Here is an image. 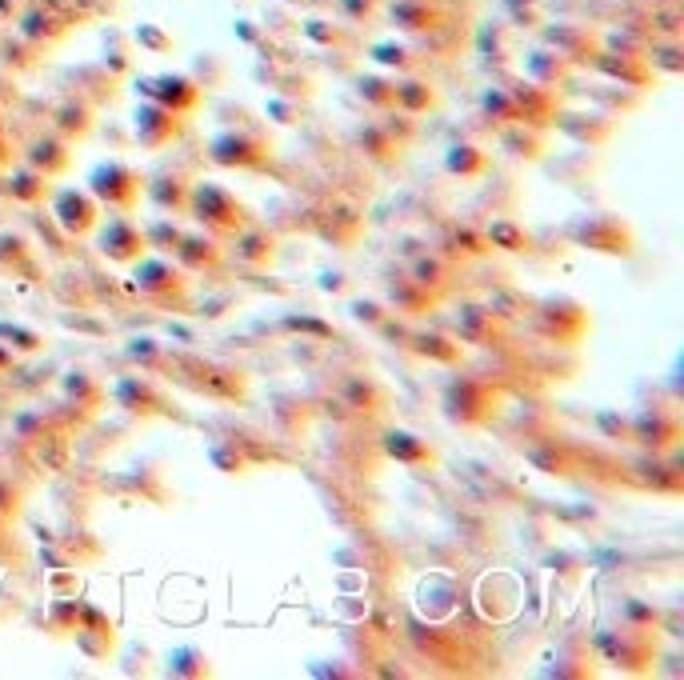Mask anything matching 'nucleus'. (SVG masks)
Listing matches in <instances>:
<instances>
[{
  "mask_svg": "<svg viewBox=\"0 0 684 680\" xmlns=\"http://www.w3.org/2000/svg\"><path fill=\"white\" fill-rule=\"evenodd\" d=\"M405 341H409V348L416 357L433 360V364H448V369H452V364L464 360V345L448 333H409Z\"/></svg>",
  "mask_w": 684,
  "mask_h": 680,
  "instance_id": "31",
  "label": "nucleus"
},
{
  "mask_svg": "<svg viewBox=\"0 0 684 680\" xmlns=\"http://www.w3.org/2000/svg\"><path fill=\"white\" fill-rule=\"evenodd\" d=\"M212 465L221 472H228V477H240V472H249V457L237 448V441L233 445H216L212 448Z\"/></svg>",
  "mask_w": 684,
  "mask_h": 680,
  "instance_id": "48",
  "label": "nucleus"
},
{
  "mask_svg": "<svg viewBox=\"0 0 684 680\" xmlns=\"http://www.w3.org/2000/svg\"><path fill=\"white\" fill-rule=\"evenodd\" d=\"M133 276H128V293L140 297L145 305H157V309H173L188 312L192 309V293H188V272L176 264L173 257H161V252H145L140 260L128 264Z\"/></svg>",
  "mask_w": 684,
  "mask_h": 680,
  "instance_id": "1",
  "label": "nucleus"
},
{
  "mask_svg": "<svg viewBox=\"0 0 684 680\" xmlns=\"http://www.w3.org/2000/svg\"><path fill=\"white\" fill-rule=\"evenodd\" d=\"M25 164L37 169V173H45L49 181H57V176H64L73 169V145L57 133H45L25 149Z\"/></svg>",
  "mask_w": 684,
  "mask_h": 680,
  "instance_id": "23",
  "label": "nucleus"
},
{
  "mask_svg": "<svg viewBox=\"0 0 684 680\" xmlns=\"http://www.w3.org/2000/svg\"><path fill=\"white\" fill-rule=\"evenodd\" d=\"M593 648L605 665L621 668V672H648L657 660V629H636L621 620V629H600L593 636Z\"/></svg>",
  "mask_w": 684,
  "mask_h": 680,
  "instance_id": "4",
  "label": "nucleus"
},
{
  "mask_svg": "<svg viewBox=\"0 0 684 680\" xmlns=\"http://www.w3.org/2000/svg\"><path fill=\"white\" fill-rule=\"evenodd\" d=\"M185 372H192V388L212 400H245L249 393V381L240 369H228V364H209V360H185Z\"/></svg>",
  "mask_w": 684,
  "mask_h": 680,
  "instance_id": "14",
  "label": "nucleus"
},
{
  "mask_svg": "<svg viewBox=\"0 0 684 680\" xmlns=\"http://www.w3.org/2000/svg\"><path fill=\"white\" fill-rule=\"evenodd\" d=\"M552 128H560L569 140L585 145V149H605L617 136V121L605 116V112H560Z\"/></svg>",
  "mask_w": 684,
  "mask_h": 680,
  "instance_id": "19",
  "label": "nucleus"
},
{
  "mask_svg": "<svg viewBox=\"0 0 684 680\" xmlns=\"http://www.w3.org/2000/svg\"><path fill=\"white\" fill-rule=\"evenodd\" d=\"M92 248H97L100 257L109 260V264H133L149 252L145 245V233H140V224L133 221V212H116V217H100L97 228H92Z\"/></svg>",
  "mask_w": 684,
  "mask_h": 680,
  "instance_id": "8",
  "label": "nucleus"
},
{
  "mask_svg": "<svg viewBox=\"0 0 684 680\" xmlns=\"http://www.w3.org/2000/svg\"><path fill=\"white\" fill-rule=\"evenodd\" d=\"M137 88L145 92V100H157V104L181 112V116L197 112V104H200V85H192L188 76H176V73H164V76H152V81H140Z\"/></svg>",
  "mask_w": 684,
  "mask_h": 680,
  "instance_id": "20",
  "label": "nucleus"
},
{
  "mask_svg": "<svg viewBox=\"0 0 684 680\" xmlns=\"http://www.w3.org/2000/svg\"><path fill=\"white\" fill-rule=\"evenodd\" d=\"M13 360H16V353H13V348H9V345H0V372L9 369V364H13Z\"/></svg>",
  "mask_w": 684,
  "mask_h": 680,
  "instance_id": "57",
  "label": "nucleus"
},
{
  "mask_svg": "<svg viewBox=\"0 0 684 680\" xmlns=\"http://www.w3.org/2000/svg\"><path fill=\"white\" fill-rule=\"evenodd\" d=\"M276 233L273 228H264V224H245L237 236H228V252L237 260L240 269H269L276 260Z\"/></svg>",
  "mask_w": 684,
  "mask_h": 680,
  "instance_id": "16",
  "label": "nucleus"
},
{
  "mask_svg": "<svg viewBox=\"0 0 684 680\" xmlns=\"http://www.w3.org/2000/svg\"><path fill=\"white\" fill-rule=\"evenodd\" d=\"M485 240H488V248L509 252V257L533 252V236H528V228H524L521 221H512V217H493V221L485 224Z\"/></svg>",
  "mask_w": 684,
  "mask_h": 680,
  "instance_id": "32",
  "label": "nucleus"
},
{
  "mask_svg": "<svg viewBox=\"0 0 684 680\" xmlns=\"http://www.w3.org/2000/svg\"><path fill=\"white\" fill-rule=\"evenodd\" d=\"M13 157H16V145H13V140H9V133L0 128V173H4L9 164H13Z\"/></svg>",
  "mask_w": 684,
  "mask_h": 680,
  "instance_id": "54",
  "label": "nucleus"
},
{
  "mask_svg": "<svg viewBox=\"0 0 684 680\" xmlns=\"http://www.w3.org/2000/svg\"><path fill=\"white\" fill-rule=\"evenodd\" d=\"M445 173L457 176V181H481L488 173V152L481 145L461 140V145H452L445 152Z\"/></svg>",
  "mask_w": 684,
  "mask_h": 680,
  "instance_id": "34",
  "label": "nucleus"
},
{
  "mask_svg": "<svg viewBox=\"0 0 684 680\" xmlns=\"http://www.w3.org/2000/svg\"><path fill=\"white\" fill-rule=\"evenodd\" d=\"M264 112H269V121L276 124H300V116H304V109H300L297 100H269Z\"/></svg>",
  "mask_w": 684,
  "mask_h": 680,
  "instance_id": "52",
  "label": "nucleus"
},
{
  "mask_svg": "<svg viewBox=\"0 0 684 680\" xmlns=\"http://www.w3.org/2000/svg\"><path fill=\"white\" fill-rule=\"evenodd\" d=\"M169 677H185V680L212 677V660L200 648H173L169 653Z\"/></svg>",
  "mask_w": 684,
  "mask_h": 680,
  "instance_id": "39",
  "label": "nucleus"
},
{
  "mask_svg": "<svg viewBox=\"0 0 684 680\" xmlns=\"http://www.w3.org/2000/svg\"><path fill=\"white\" fill-rule=\"evenodd\" d=\"M629 429H633V441L641 448H648V453H669V448L681 445V412L676 408H645V412H636L633 421H629Z\"/></svg>",
  "mask_w": 684,
  "mask_h": 680,
  "instance_id": "13",
  "label": "nucleus"
},
{
  "mask_svg": "<svg viewBox=\"0 0 684 680\" xmlns=\"http://www.w3.org/2000/svg\"><path fill=\"white\" fill-rule=\"evenodd\" d=\"M185 217H192L204 233L221 236V240L237 236L245 224L257 221L249 205H245L233 188L216 185V181H192V185H188V212Z\"/></svg>",
  "mask_w": 684,
  "mask_h": 680,
  "instance_id": "2",
  "label": "nucleus"
},
{
  "mask_svg": "<svg viewBox=\"0 0 684 680\" xmlns=\"http://www.w3.org/2000/svg\"><path fill=\"white\" fill-rule=\"evenodd\" d=\"M352 317H357L361 324H369V329H381L393 312H388L381 300H352Z\"/></svg>",
  "mask_w": 684,
  "mask_h": 680,
  "instance_id": "51",
  "label": "nucleus"
},
{
  "mask_svg": "<svg viewBox=\"0 0 684 680\" xmlns=\"http://www.w3.org/2000/svg\"><path fill=\"white\" fill-rule=\"evenodd\" d=\"M345 405L364 412V417H381L388 408V388L376 376H369V372H352L345 381Z\"/></svg>",
  "mask_w": 684,
  "mask_h": 680,
  "instance_id": "28",
  "label": "nucleus"
},
{
  "mask_svg": "<svg viewBox=\"0 0 684 680\" xmlns=\"http://www.w3.org/2000/svg\"><path fill=\"white\" fill-rule=\"evenodd\" d=\"M92 121H97V109H92L88 100H64V104L52 109V133L64 136L69 145L85 140V136L92 133Z\"/></svg>",
  "mask_w": 684,
  "mask_h": 680,
  "instance_id": "30",
  "label": "nucleus"
},
{
  "mask_svg": "<svg viewBox=\"0 0 684 680\" xmlns=\"http://www.w3.org/2000/svg\"><path fill=\"white\" fill-rule=\"evenodd\" d=\"M104 217V209L97 205V197L88 193V188H57L52 193V221H57V228H61L64 236H73V240H85L92 228H97V221Z\"/></svg>",
  "mask_w": 684,
  "mask_h": 680,
  "instance_id": "11",
  "label": "nucleus"
},
{
  "mask_svg": "<svg viewBox=\"0 0 684 680\" xmlns=\"http://www.w3.org/2000/svg\"><path fill=\"white\" fill-rule=\"evenodd\" d=\"M33 269V248L25 245V236L0 233V272H28Z\"/></svg>",
  "mask_w": 684,
  "mask_h": 680,
  "instance_id": "40",
  "label": "nucleus"
},
{
  "mask_svg": "<svg viewBox=\"0 0 684 680\" xmlns=\"http://www.w3.org/2000/svg\"><path fill=\"white\" fill-rule=\"evenodd\" d=\"M209 161L216 169H264L273 161V140L261 128H224L209 140Z\"/></svg>",
  "mask_w": 684,
  "mask_h": 680,
  "instance_id": "7",
  "label": "nucleus"
},
{
  "mask_svg": "<svg viewBox=\"0 0 684 680\" xmlns=\"http://www.w3.org/2000/svg\"><path fill=\"white\" fill-rule=\"evenodd\" d=\"M621 620L624 625H636V629H657V608H648L645 601H636V596H629L621 608Z\"/></svg>",
  "mask_w": 684,
  "mask_h": 680,
  "instance_id": "49",
  "label": "nucleus"
},
{
  "mask_svg": "<svg viewBox=\"0 0 684 680\" xmlns=\"http://www.w3.org/2000/svg\"><path fill=\"white\" fill-rule=\"evenodd\" d=\"M185 136V116L173 109H164L157 100H145L133 112V140H137L145 152H161L169 145H176Z\"/></svg>",
  "mask_w": 684,
  "mask_h": 680,
  "instance_id": "10",
  "label": "nucleus"
},
{
  "mask_svg": "<svg viewBox=\"0 0 684 680\" xmlns=\"http://www.w3.org/2000/svg\"><path fill=\"white\" fill-rule=\"evenodd\" d=\"M512 104H517V121L521 124H536V128H552L560 116V97L552 92V88L545 85H512Z\"/></svg>",
  "mask_w": 684,
  "mask_h": 680,
  "instance_id": "18",
  "label": "nucleus"
},
{
  "mask_svg": "<svg viewBox=\"0 0 684 680\" xmlns=\"http://www.w3.org/2000/svg\"><path fill=\"white\" fill-rule=\"evenodd\" d=\"M321 288H324V293H340V288H345V276H340V272H336V276H333V272H324Z\"/></svg>",
  "mask_w": 684,
  "mask_h": 680,
  "instance_id": "56",
  "label": "nucleus"
},
{
  "mask_svg": "<svg viewBox=\"0 0 684 680\" xmlns=\"http://www.w3.org/2000/svg\"><path fill=\"white\" fill-rule=\"evenodd\" d=\"M385 457L409 465V469H428V465H436V448L409 429H393V433H385Z\"/></svg>",
  "mask_w": 684,
  "mask_h": 680,
  "instance_id": "27",
  "label": "nucleus"
},
{
  "mask_svg": "<svg viewBox=\"0 0 684 680\" xmlns=\"http://www.w3.org/2000/svg\"><path fill=\"white\" fill-rule=\"evenodd\" d=\"M488 252V240H485V228H473V224H457L452 228V240H448V257H485Z\"/></svg>",
  "mask_w": 684,
  "mask_h": 680,
  "instance_id": "41",
  "label": "nucleus"
},
{
  "mask_svg": "<svg viewBox=\"0 0 684 680\" xmlns=\"http://www.w3.org/2000/svg\"><path fill=\"white\" fill-rule=\"evenodd\" d=\"M536 329L552 345H576L588 333V309L573 297H548L533 305Z\"/></svg>",
  "mask_w": 684,
  "mask_h": 680,
  "instance_id": "9",
  "label": "nucleus"
},
{
  "mask_svg": "<svg viewBox=\"0 0 684 680\" xmlns=\"http://www.w3.org/2000/svg\"><path fill=\"white\" fill-rule=\"evenodd\" d=\"M436 88L428 85V81H400L397 85V104L393 109L397 112H405V116H421V112H433L436 109Z\"/></svg>",
  "mask_w": 684,
  "mask_h": 680,
  "instance_id": "36",
  "label": "nucleus"
},
{
  "mask_svg": "<svg viewBox=\"0 0 684 680\" xmlns=\"http://www.w3.org/2000/svg\"><path fill=\"white\" fill-rule=\"evenodd\" d=\"M597 69H600V73L617 76V81H624V85H633V88H645L648 85V69L641 61H617V57H600Z\"/></svg>",
  "mask_w": 684,
  "mask_h": 680,
  "instance_id": "46",
  "label": "nucleus"
},
{
  "mask_svg": "<svg viewBox=\"0 0 684 680\" xmlns=\"http://www.w3.org/2000/svg\"><path fill=\"white\" fill-rule=\"evenodd\" d=\"M481 109H485V116L493 124H517V104H512L509 88H488L481 97Z\"/></svg>",
  "mask_w": 684,
  "mask_h": 680,
  "instance_id": "45",
  "label": "nucleus"
},
{
  "mask_svg": "<svg viewBox=\"0 0 684 680\" xmlns=\"http://www.w3.org/2000/svg\"><path fill=\"white\" fill-rule=\"evenodd\" d=\"M409 276H416L424 288H433L436 297L445 300L448 285L457 281V257H448V252H421V257L412 260Z\"/></svg>",
  "mask_w": 684,
  "mask_h": 680,
  "instance_id": "29",
  "label": "nucleus"
},
{
  "mask_svg": "<svg viewBox=\"0 0 684 680\" xmlns=\"http://www.w3.org/2000/svg\"><path fill=\"white\" fill-rule=\"evenodd\" d=\"M137 37H140V40H145V45H149V49H152V52H164V49H169V40H164V37H161V33H157V28H140Z\"/></svg>",
  "mask_w": 684,
  "mask_h": 680,
  "instance_id": "55",
  "label": "nucleus"
},
{
  "mask_svg": "<svg viewBox=\"0 0 684 680\" xmlns=\"http://www.w3.org/2000/svg\"><path fill=\"white\" fill-rule=\"evenodd\" d=\"M445 417L461 429H476L488 424L500 408V384H493L488 376H452L445 384Z\"/></svg>",
  "mask_w": 684,
  "mask_h": 680,
  "instance_id": "3",
  "label": "nucleus"
},
{
  "mask_svg": "<svg viewBox=\"0 0 684 680\" xmlns=\"http://www.w3.org/2000/svg\"><path fill=\"white\" fill-rule=\"evenodd\" d=\"M85 188L97 197L100 209L109 212H137L145 200V176L128 161H100L92 164Z\"/></svg>",
  "mask_w": 684,
  "mask_h": 680,
  "instance_id": "5",
  "label": "nucleus"
},
{
  "mask_svg": "<svg viewBox=\"0 0 684 680\" xmlns=\"http://www.w3.org/2000/svg\"><path fill=\"white\" fill-rule=\"evenodd\" d=\"M188 176L181 173H161V176H145V200L152 209L164 212V217H185L188 212Z\"/></svg>",
  "mask_w": 684,
  "mask_h": 680,
  "instance_id": "24",
  "label": "nucleus"
},
{
  "mask_svg": "<svg viewBox=\"0 0 684 680\" xmlns=\"http://www.w3.org/2000/svg\"><path fill=\"white\" fill-rule=\"evenodd\" d=\"M61 388H64V400H69L64 408H80V417H92V412L104 405V396H109L104 384H100L97 376H88V372H69Z\"/></svg>",
  "mask_w": 684,
  "mask_h": 680,
  "instance_id": "33",
  "label": "nucleus"
},
{
  "mask_svg": "<svg viewBox=\"0 0 684 680\" xmlns=\"http://www.w3.org/2000/svg\"><path fill=\"white\" fill-rule=\"evenodd\" d=\"M0 193L16 200V205H40L52 193V181L45 173H37V169H28V164H21V169L9 164L4 176H0Z\"/></svg>",
  "mask_w": 684,
  "mask_h": 680,
  "instance_id": "25",
  "label": "nucleus"
},
{
  "mask_svg": "<svg viewBox=\"0 0 684 680\" xmlns=\"http://www.w3.org/2000/svg\"><path fill=\"white\" fill-rule=\"evenodd\" d=\"M524 73H528L533 85L557 88V85L569 81V64L560 61V57H552V52H533V57L524 61Z\"/></svg>",
  "mask_w": 684,
  "mask_h": 680,
  "instance_id": "38",
  "label": "nucleus"
},
{
  "mask_svg": "<svg viewBox=\"0 0 684 680\" xmlns=\"http://www.w3.org/2000/svg\"><path fill=\"white\" fill-rule=\"evenodd\" d=\"M76 648L85 656H92V660H104V656L112 653V644H116V625L112 629H76L73 632Z\"/></svg>",
  "mask_w": 684,
  "mask_h": 680,
  "instance_id": "43",
  "label": "nucleus"
},
{
  "mask_svg": "<svg viewBox=\"0 0 684 680\" xmlns=\"http://www.w3.org/2000/svg\"><path fill=\"white\" fill-rule=\"evenodd\" d=\"M357 88H361V97L381 112H388L393 104H397V81H385V76H361Z\"/></svg>",
  "mask_w": 684,
  "mask_h": 680,
  "instance_id": "44",
  "label": "nucleus"
},
{
  "mask_svg": "<svg viewBox=\"0 0 684 680\" xmlns=\"http://www.w3.org/2000/svg\"><path fill=\"white\" fill-rule=\"evenodd\" d=\"M0 345H9L13 353H25V357H33V353H40V348H45V336H40L37 329H25V324L0 321Z\"/></svg>",
  "mask_w": 684,
  "mask_h": 680,
  "instance_id": "42",
  "label": "nucleus"
},
{
  "mask_svg": "<svg viewBox=\"0 0 684 680\" xmlns=\"http://www.w3.org/2000/svg\"><path fill=\"white\" fill-rule=\"evenodd\" d=\"M509 336V321L500 317L497 309L488 305H464L457 312V341L461 345H476V348H493Z\"/></svg>",
  "mask_w": 684,
  "mask_h": 680,
  "instance_id": "15",
  "label": "nucleus"
},
{
  "mask_svg": "<svg viewBox=\"0 0 684 680\" xmlns=\"http://www.w3.org/2000/svg\"><path fill=\"white\" fill-rule=\"evenodd\" d=\"M173 260L185 272H216L224 264V240L221 236L204 233V228H197V233H188L185 228V236H181Z\"/></svg>",
  "mask_w": 684,
  "mask_h": 680,
  "instance_id": "21",
  "label": "nucleus"
},
{
  "mask_svg": "<svg viewBox=\"0 0 684 680\" xmlns=\"http://www.w3.org/2000/svg\"><path fill=\"white\" fill-rule=\"evenodd\" d=\"M140 233H145V245H149V252H161V257H173L176 245H181V236H185V228L173 221V217H157V221L140 224Z\"/></svg>",
  "mask_w": 684,
  "mask_h": 680,
  "instance_id": "37",
  "label": "nucleus"
},
{
  "mask_svg": "<svg viewBox=\"0 0 684 680\" xmlns=\"http://www.w3.org/2000/svg\"><path fill=\"white\" fill-rule=\"evenodd\" d=\"M576 248L585 252H600V257H633L636 252V233L633 224L617 217V212H588L569 228Z\"/></svg>",
  "mask_w": 684,
  "mask_h": 680,
  "instance_id": "6",
  "label": "nucleus"
},
{
  "mask_svg": "<svg viewBox=\"0 0 684 680\" xmlns=\"http://www.w3.org/2000/svg\"><path fill=\"white\" fill-rule=\"evenodd\" d=\"M500 149L517 157V161H540L548 152V128H536V124H500Z\"/></svg>",
  "mask_w": 684,
  "mask_h": 680,
  "instance_id": "26",
  "label": "nucleus"
},
{
  "mask_svg": "<svg viewBox=\"0 0 684 680\" xmlns=\"http://www.w3.org/2000/svg\"><path fill=\"white\" fill-rule=\"evenodd\" d=\"M312 233L321 236L324 245L349 248V245L361 240L364 217H361V209H352V205H328L324 212L312 217Z\"/></svg>",
  "mask_w": 684,
  "mask_h": 680,
  "instance_id": "17",
  "label": "nucleus"
},
{
  "mask_svg": "<svg viewBox=\"0 0 684 680\" xmlns=\"http://www.w3.org/2000/svg\"><path fill=\"white\" fill-rule=\"evenodd\" d=\"M112 400L125 408L128 417H140V421H149V417H173L169 396H164L161 384H152V376H145V372L121 376V381L112 384Z\"/></svg>",
  "mask_w": 684,
  "mask_h": 680,
  "instance_id": "12",
  "label": "nucleus"
},
{
  "mask_svg": "<svg viewBox=\"0 0 684 680\" xmlns=\"http://www.w3.org/2000/svg\"><path fill=\"white\" fill-rule=\"evenodd\" d=\"M385 288H388V305H393V312H400V317H428V312H436V305H440V297H436L433 288H424L409 272L388 276Z\"/></svg>",
  "mask_w": 684,
  "mask_h": 680,
  "instance_id": "22",
  "label": "nucleus"
},
{
  "mask_svg": "<svg viewBox=\"0 0 684 680\" xmlns=\"http://www.w3.org/2000/svg\"><path fill=\"white\" fill-rule=\"evenodd\" d=\"M128 357L137 360L140 369H161V364H169V353H164L161 341H152V336H137L133 345H128Z\"/></svg>",
  "mask_w": 684,
  "mask_h": 680,
  "instance_id": "47",
  "label": "nucleus"
},
{
  "mask_svg": "<svg viewBox=\"0 0 684 680\" xmlns=\"http://www.w3.org/2000/svg\"><path fill=\"white\" fill-rule=\"evenodd\" d=\"M376 61H381V64H397V69H412L409 52L397 49V45H376Z\"/></svg>",
  "mask_w": 684,
  "mask_h": 680,
  "instance_id": "53",
  "label": "nucleus"
},
{
  "mask_svg": "<svg viewBox=\"0 0 684 680\" xmlns=\"http://www.w3.org/2000/svg\"><path fill=\"white\" fill-rule=\"evenodd\" d=\"M357 145H361V149L381 164L397 161L400 152H405V140H400L388 124H369V128H361V133H357Z\"/></svg>",
  "mask_w": 684,
  "mask_h": 680,
  "instance_id": "35",
  "label": "nucleus"
},
{
  "mask_svg": "<svg viewBox=\"0 0 684 680\" xmlns=\"http://www.w3.org/2000/svg\"><path fill=\"white\" fill-rule=\"evenodd\" d=\"M285 329L288 333H309V336H321V341H336L333 324L316 321V317H285Z\"/></svg>",
  "mask_w": 684,
  "mask_h": 680,
  "instance_id": "50",
  "label": "nucleus"
}]
</instances>
